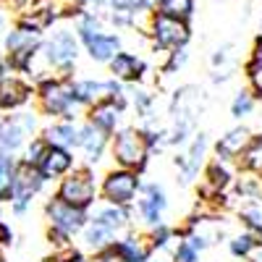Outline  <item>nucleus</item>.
I'll use <instances>...</instances> for the list:
<instances>
[{"mask_svg":"<svg viewBox=\"0 0 262 262\" xmlns=\"http://www.w3.org/2000/svg\"><path fill=\"white\" fill-rule=\"evenodd\" d=\"M79 48H81V42L76 32L71 29H55L50 37H42V45L32 60V66L34 63L42 66V71L37 74V81L42 79V74H50V71H55V76H74Z\"/></svg>","mask_w":262,"mask_h":262,"instance_id":"obj_1","label":"nucleus"},{"mask_svg":"<svg viewBox=\"0 0 262 262\" xmlns=\"http://www.w3.org/2000/svg\"><path fill=\"white\" fill-rule=\"evenodd\" d=\"M34 100H37V111L42 116L50 118H66V121H76L81 107L74 100L71 92V76H45L39 79L34 86Z\"/></svg>","mask_w":262,"mask_h":262,"instance_id":"obj_2","label":"nucleus"},{"mask_svg":"<svg viewBox=\"0 0 262 262\" xmlns=\"http://www.w3.org/2000/svg\"><path fill=\"white\" fill-rule=\"evenodd\" d=\"M149 155H152V149H149L144 128L118 126L111 134V158L116 160V165L144 173V168L149 165Z\"/></svg>","mask_w":262,"mask_h":262,"instance_id":"obj_3","label":"nucleus"},{"mask_svg":"<svg viewBox=\"0 0 262 262\" xmlns=\"http://www.w3.org/2000/svg\"><path fill=\"white\" fill-rule=\"evenodd\" d=\"M55 196H60L63 202H69L74 207L81 210H92V205L97 202L100 196V181L95 176V168L92 165H74L66 176L58 179V189Z\"/></svg>","mask_w":262,"mask_h":262,"instance_id":"obj_4","label":"nucleus"},{"mask_svg":"<svg viewBox=\"0 0 262 262\" xmlns=\"http://www.w3.org/2000/svg\"><path fill=\"white\" fill-rule=\"evenodd\" d=\"M42 45V32L16 24L13 29L3 32V58L8 63V69L16 74H29V66Z\"/></svg>","mask_w":262,"mask_h":262,"instance_id":"obj_5","label":"nucleus"},{"mask_svg":"<svg viewBox=\"0 0 262 262\" xmlns=\"http://www.w3.org/2000/svg\"><path fill=\"white\" fill-rule=\"evenodd\" d=\"M144 34H149L155 50L168 53V50H176V48H186L189 45L191 27H189V21H184V18H173V16L152 11Z\"/></svg>","mask_w":262,"mask_h":262,"instance_id":"obj_6","label":"nucleus"},{"mask_svg":"<svg viewBox=\"0 0 262 262\" xmlns=\"http://www.w3.org/2000/svg\"><path fill=\"white\" fill-rule=\"evenodd\" d=\"M139 184H142V173L131 170V168H111L100 181V196L102 202L111 205H123V207H134V200L139 194Z\"/></svg>","mask_w":262,"mask_h":262,"instance_id":"obj_7","label":"nucleus"},{"mask_svg":"<svg viewBox=\"0 0 262 262\" xmlns=\"http://www.w3.org/2000/svg\"><path fill=\"white\" fill-rule=\"evenodd\" d=\"M48 179L37 165L18 160L16 163V173H13V196H11V212L13 215H27V210L32 207L34 196L45 189Z\"/></svg>","mask_w":262,"mask_h":262,"instance_id":"obj_8","label":"nucleus"},{"mask_svg":"<svg viewBox=\"0 0 262 262\" xmlns=\"http://www.w3.org/2000/svg\"><path fill=\"white\" fill-rule=\"evenodd\" d=\"M45 221L50 228H58L69 236H79V231L90 221V210L74 207L69 202H63L60 196H50L45 202Z\"/></svg>","mask_w":262,"mask_h":262,"instance_id":"obj_9","label":"nucleus"},{"mask_svg":"<svg viewBox=\"0 0 262 262\" xmlns=\"http://www.w3.org/2000/svg\"><path fill=\"white\" fill-rule=\"evenodd\" d=\"M134 205H137V212L142 217V223L147 228H152V226L163 223V212L168 210V194L158 181H142Z\"/></svg>","mask_w":262,"mask_h":262,"instance_id":"obj_10","label":"nucleus"},{"mask_svg":"<svg viewBox=\"0 0 262 262\" xmlns=\"http://www.w3.org/2000/svg\"><path fill=\"white\" fill-rule=\"evenodd\" d=\"M32 97H34V84H29L24 74L8 71L6 76H0V111L3 113L27 107Z\"/></svg>","mask_w":262,"mask_h":262,"instance_id":"obj_11","label":"nucleus"},{"mask_svg":"<svg viewBox=\"0 0 262 262\" xmlns=\"http://www.w3.org/2000/svg\"><path fill=\"white\" fill-rule=\"evenodd\" d=\"M126 105H128L126 95H121V97H102V100H97V102H92L90 107H86V121H92L102 131L113 134V131L121 126V121H123Z\"/></svg>","mask_w":262,"mask_h":262,"instance_id":"obj_12","label":"nucleus"},{"mask_svg":"<svg viewBox=\"0 0 262 262\" xmlns=\"http://www.w3.org/2000/svg\"><path fill=\"white\" fill-rule=\"evenodd\" d=\"M76 149H81L84 163L95 168V165L102 163L105 152L111 149V134L102 131L100 126H95L92 121H84L79 126V147Z\"/></svg>","mask_w":262,"mask_h":262,"instance_id":"obj_13","label":"nucleus"},{"mask_svg":"<svg viewBox=\"0 0 262 262\" xmlns=\"http://www.w3.org/2000/svg\"><path fill=\"white\" fill-rule=\"evenodd\" d=\"M205 155H207V137L202 134H194L186 144V152L184 155L176 158V168H179V181L181 186H189L196 176H200V170L205 168Z\"/></svg>","mask_w":262,"mask_h":262,"instance_id":"obj_14","label":"nucleus"},{"mask_svg":"<svg viewBox=\"0 0 262 262\" xmlns=\"http://www.w3.org/2000/svg\"><path fill=\"white\" fill-rule=\"evenodd\" d=\"M233 168L228 160H221L215 158L212 163H207L202 168V186H200V196L202 200H215V196H221L231 189L233 184Z\"/></svg>","mask_w":262,"mask_h":262,"instance_id":"obj_15","label":"nucleus"},{"mask_svg":"<svg viewBox=\"0 0 262 262\" xmlns=\"http://www.w3.org/2000/svg\"><path fill=\"white\" fill-rule=\"evenodd\" d=\"M107 69H111V76L118 79L121 84H137L142 81V76L147 74V63L137 55V53H126L118 50L111 60H107Z\"/></svg>","mask_w":262,"mask_h":262,"instance_id":"obj_16","label":"nucleus"},{"mask_svg":"<svg viewBox=\"0 0 262 262\" xmlns=\"http://www.w3.org/2000/svg\"><path fill=\"white\" fill-rule=\"evenodd\" d=\"M113 249L118 252V257L123 262H144L152 257V244H149V236L139 233V231H123L116 242H113Z\"/></svg>","mask_w":262,"mask_h":262,"instance_id":"obj_17","label":"nucleus"},{"mask_svg":"<svg viewBox=\"0 0 262 262\" xmlns=\"http://www.w3.org/2000/svg\"><path fill=\"white\" fill-rule=\"evenodd\" d=\"M252 128L249 126H233L228 128L226 134L215 142V155L221 160H228V163H236L238 158H242V152L247 149V144L252 142Z\"/></svg>","mask_w":262,"mask_h":262,"instance_id":"obj_18","label":"nucleus"},{"mask_svg":"<svg viewBox=\"0 0 262 262\" xmlns=\"http://www.w3.org/2000/svg\"><path fill=\"white\" fill-rule=\"evenodd\" d=\"M79 42L84 45L90 60H95V63H107L121 50V37L113 34V32H102V29L90 34V37H84V39H79Z\"/></svg>","mask_w":262,"mask_h":262,"instance_id":"obj_19","label":"nucleus"},{"mask_svg":"<svg viewBox=\"0 0 262 262\" xmlns=\"http://www.w3.org/2000/svg\"><path fill=\"white\" fill-rule=\"evenodd\" d=\"M76 165L74 160V149H66V147H58V144H50L45 158H42V163L37 165L42 173H45L48 181H58L60 176H66L71 168Z\"/></svg>","mask_w":262,"mask_h":262,"instance_id":"obj_20","label":"nucleus"},{"mask_svg":"<svg viewBox=\"0 0 262 262\" xmlns=\"http://www.w3.org/2000/svg\"><path fill=\"white\" fill-rule=\"evenodd\" d=\"M90 221L111 228L116 236H121L123 231L131 228V207H123V205H111L105 202L100 207H95V212H90Z\"/></svg>","mask_w":262,"mask_h":262,"instance_id":"obj_21","label":"nucleus"},{"mask_svg":"<svg viewBox=\"0 0 262 262\" xmlns=\"http://www.w3.org/2000/svg\"><path fill=\"white\" fill-rule=\"evenodd\" d=\"M42 137L50 144L66 147V149H76L79 147V123L76 121H66V118H55L53 123H48L42 128Z\"/></svg>","mask_w":262,"mask_h":262,"instance_id":"obj_22","label":"nucleus"},{"mask_svg":"<svg viewBox=\"0 0 262 262\" xmlns=\"http://www.w3.org/2000/svg\"><path fill=\"white\" fill-rule=\"evenodd\" d=\"M29 137H34V134H29V131L24 128V123L16 118V113L13 116H6L3 131H0V149L13 152V155H16L18 149H24V144L29 142Z\"/></svg>","mask_w":262,"mask_h":262,"instance_id":"obj_23","label":"nucleus"},{"mask_svg":"<svg viewBox=\"0 0 262 262\" xmlns=\"http://www.w3.org/2000/svg\"><path fill=\"white\" fill-rule=\"evenodd\" d=\"M79 236H81V249H86V252H100L118 238L111 228H105L95 221H86V226L79 231Z\"/></svg>","mask_w":262,"mask_h":262,"instance_id":"obj_24","label":"nucleus"},{"mask_svg":"<svg viewBox=\"0 0 262 262\" xmlns=\"http://www.w3.org/2000/svg\"><path fill=\"white\" fill-rule=\"evenodd\" d=\"M231 189L236 191L238 200H257V196H262V176L259 173H252V170H242L238 168V173L233 176V184Z\"/></svg>","mask_w":262,"mask_h":262,"instance_id":"obj_25","label":"nucleus"},{"mask_svg":"<svg viewBox=\"0 0 262 262\" xmlns=\"http://www.w3.org/2000/svg\"><path fill=\"white\" fill-rule=\"evenodd\" d=\"M16 155L0 149V205H8L13 196V173H16Z\"/></svg>","mask_w":262,"mask_h":262,"instance_id":"obj_26","label":"nucleus"},{"mask_svg":"<svg viewBox=\"0 0 262 262\" xmlns=\"http://www.w3.org/2000/svg\"><path fill=\"white\" fill-rule=\"evenodd\" d=\"M257 247H259V236L252 233V231H247V228L242 233H233L228 238V252L236 259H249L257 252Z\"/></svg>","mask_w":262,"mask_h":262,"instance_id":"obj_27","label":"nucleus"},{"mask_svg":"<svg viewBox=\"0 0 262 262\" xmlns=\"http://www.w3.org/2000/svg\"><path fill=\"white\" fill-rule=\"evenodd\" d=\"M238 221L244 223L247 231H252L262 238V196L242 202V207H238Z\"/></svg>","mask_w":262,"mask_h":262,"instance_id":"obj_28","label":"nucleus"},{"mask_svg":"<svg viewBox=\"0 0 262 262\" xmlns=\"http://www.w3.org/2000/svg\"><path fill=\"white\" fill-rule=\"evenodd\" d=\"M236 163L242 170H252V173H259L262 176V134L252 137V142L247 144V149L242 152V158Z\"/></svg>","mask_w":262,"mask_h":262,"instance_id":"obj_29","label":"nucleus"},{"mask_svg":"<svg viewBox=\"0 0 262 262\" xmlns=\"http://www.w3.org/2000/svg\"><path fill=\"white\" fill-rule=\"evenodd\" d=\"M149 244H152V249L155 252H165V249H173L176 247V242H179V231L176 228H170L168 223H158V226H152L149 228Z\"/></svg>","mask_w":262,"mask_h":262,"instance_id":"obj_30","label":"nucleus"},{"mask_svg":"<svg viewBox=\"0 0 262 262\" xmlns=\"http://www.w3.org/2000/svg\"><path fill=\"white\" fill-rule=\"evenodd\" d=\"M155 11L189 21L194 16V0H155Z\"/></svg>","mask_w":262,"mask_h":262,"instance_id":"obj_31","label":"nucleus"},{"mask_svg":"<svg viewBox=\"0 0 262 262\" xmlns=\"http://www.w3.org/2000/svg\"><path fill=\"white\" fill-rule=\"evenodd\" d=\"M254 105H257L254 92L252 90H242V92L233 97V102H231V116L236 121H242V118H247V116L254 113Z\"/></svg>","mask_w":262,"mask_h":262,"instance_id":"obj_32","label":"nucleus"},{"mask_svg":"<svg viewBox=\"0 0 262 262\" xmlns=\"http://www.w3.org/2000/svg\"><path fill=\"white\" fill-rule=\"evenodd\" d=\"M48 147H50V142L45 137H29V142L24 144V158L21 160H27L32 165H39L42 158H45V152H48Z\"/></svg>","mask_w":262,"mask_h":262,"instance_id":"obj_33","label":"nucleus"},{"mask_svg":"<svg viewBox=\"0 0 262 262\" xmlns=\"http://www.w3.org/2000/svg\"><path fill=\"white\" fill-rule=\"evenodd\" d=\"M131 105H134V111L142 116V121H149L152 107H155V95H149L147 90H134L131 92Z\"/></svg>","mask_w":262,"mask_h":262,"instance_id":"obj_34","label":"nucleus"},{"mask_svg":"<svg viewBox=\"0 0 262 262\" xmlns=\"http://www.w3.org/2000/svg\"><path fill=\"white\" fill-rule=\"evenodd\" d=\"M168 58H165V63H163V74H179L184 66H186V60H189V53H186V48H176V50H168L165 53Z\"/></svg>","mask_w":262,"mask_h":262,"instance_id":"obj_35","label":"nucleus"},{"mask_svg":"<svg viewBox=\"0 0 262 262\" xmlns=\"http://www.w3.org/2000/svg\"><path fill=\"white\" fill-rule=\"evenodd\" d=\"M244 74H247V81H249V90H252L257 97H262V60L252 58V60L247 63Z\"/></svg>","mask_w":262,"mask_h":262,"instance_id":"obj_36","label":"nucleus"},{"mask_svg":"<svg viewBox=\"0 0 262 262\" xmlns=\"http://www.w3.org/2000/svg\"><path fill=\"white\" fill-rule=\"evenodd\" d=\"M173 252V262H200V252H196L186 238H181L179 236V242H176V247L170 249Z\"/></svg>","mask_w":262,"mask_h":262,"instance_id":"obj_37","label":"nucleus"},{"mask_svg":"<svg viewBox=\"0 0 262 262\" xmlns=\"http://www.w3.org/2000/svg\"><path fill=\"white\" fill-rule=\"evenodd\" d=\"M231 50H233V45H223V48H217V50L212 53V58H210L212 69H226V63H228V58H231Z\"/></svg>","mask_w":262,"mask_h":262,"instance_id":"obj_38","label":"nucleus"},{"mask_svg":"<svg viewBox=\"0 0 262 262\" xmlns=\"http://www.w3.org/2000/svg\"><path fill=\"white\" fill-rule=\"evenodd\" d=\"M90 262H123V259L118 257V252H116L113 244H111V247H105V249L95 252V257H92Z\"/></svg>","mask_w":262,"mask_h":262,"instance_id":"obj_39","label":"nucleus"},{"mask_svg":"<svg viewBox=\"0 0 262 262\" xmlns=\"http://www.w3.org/2000/svg\"><path fill=\"white\" fill-rule=\"evenodd\" d=\"M11 242H13V231L8 228V223L3 217H0V247H8Z\"/></svg>","mask_w":262,"mask_h":262,"instance_id":"obj_40","label":"nucleus"},{"mask_svg":"<svg viewBox=\"0 0 262 262\" xmlns=\"http://www.w3.org/2000/svg\"><path fill=\"white\" fill-rule=\"evenodd\" d=\"M247 262H262V238H259V247H257V252H254Z\"/></svg>","mask_w":262,"mask_h":262,"instance_id":"obj_41","label":"nucleus"},{"mask_svg":"<svg viewBox=\"0 0 262 262\" xmlns=\"http://www.w3.org/2000/svg\"><path fill=\"white\" fill-rule=\"evenodd\" d=\"M60 262H90V259H86V257L79 252V254H74V257H66V259H60Z\"/></svg>","mask_w":262,"mask_h":262,"instance_id":"obj_42","label":"nucleus"},{"mask_svg":"<svg viewBox=\"0 0 262 262\" xmlns=\"http://www.w3.org/2000/svg\"><path fill=\"white\" fill-rule=\"evenodd\" d=\"M0 3H11V6H18V8H24V6H29L32 0H0Z\"/></svg>","mask_w":262,"mask_h":262,"instance_id":"obj_43","label":"nucleus"},{"mask_svg":"<svg viewBox=\"0 0 262 262\" xmlns=\"http://www.w3.org/2000/svg\"><path fill=\"white\" fill-rule=\"evenodd\" d=\"M11 69H8V63H6V58H3V53H0V76H6Z\"/></svg>","mask_w":262,"mask_h":262,"instance_id":"obj_44","label":"nucleus"},{"mask_svg":"<svg viewBox=\"0 0 262 262\" xmlns=\"http://www.w3.org/2000/svg\"><path fill=\"white\" fill-rule=\"evenodd\" d=\"M6 24H8V18H6V13H3V8H0V34L6 32Z\"/></svg>","mask_w":262,"mask_h":262,"instance_id":"obj_45","label":"nucleus"},{"mask_svg":"<svg viewBox=\"0 0 262 262\" xmlns=\"http://www.w3.org/2000/svg\"><path fill=\"white\" fill-rule=\"evenodd\" d=\"M3 121H6V118H3V111H0V131H3Z\"/></svg>","mask_w":262,"mask_h":262,"instance_id":"obj_46","label":"nucleus"},{"mask_svg":"<svg viewBox=\"0 0 262 262\" xmlns=\"http://www.w3.org/2000/svg\"><path fill=\"white\" fill-rule=\"evenodd\" d=\"M259 37H262V21H259Z\"/></svg>","mask_w":262,"mask_h":262,"instance_id":"obj_47","label":"nucleus"},{"mask_svg":"<svg viewBox=\"0 0 262 262\" xmlns=\"http://www.w3.org/2000/svg\"><path fill=\"white\" fill-rule=\"evenodd\" d=\"M144 262H149V259H144Z\"/></svg>","mask_w":262,"mask_h":262,"instance_id":"obj_48","label":"nucleus"},{"mask_svg":"<svg viewBox=\"0 0 262 262\" xmlns=\"http://www.w3.org/2000/svg\"><path fill=\"white\" fill-rule=\"evenodd\" d=\"M0 262H3V259H0Z\"/></svg>","mask_w":262,"mask_h":262,"instance_id":"obj_49","label":"nucleus"},{"mask_svg":"<svg viewBox=\"0 0 262 262\" xmlns=\"http://www.w3.org/2000/svg\"><path fill=\"white\" fill-rule=\"evenodd\" d=\"M0 259H3V257H0Z\"/></svg>","mask_w":262,"mask_h":262,"instance_id":"obj_50","label":"nucleus"}]
</instances>
